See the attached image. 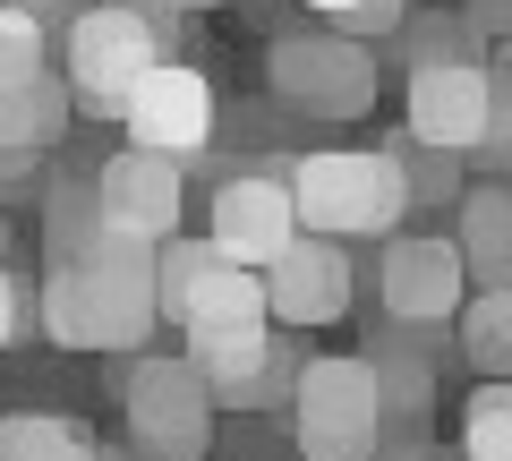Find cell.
<instances>
[{
    "label": "cell",
    "instance_id": "obj_1",
    "mask_svg": "<svg viewBox=\"0 0 512 461\" xmlns=\"http://www.w3.org/2000/svg\"><path fill=\"white\" fill-rule=\"evenodd\" d=\"M282 180H291L299 231H316V240H402L410 180L393 146H316Z\"/></svg>",
    "mask_w": 512,
    "mask_h": 461
},
{
    "label": "cell",
    "instance_id": "obj_2",
    "mask_svg": "<svg viewBox=\"0 0 512 461\" xmlns=\"http://www.w3.org/2000/svg\"><path fill=\"white\" fill-rule=\"evenodd\" d=\"M171 60V26L146 0H94L60 26V77H69L77 111H103V120H128L137 86Z\"/></svg>",
    "mask_w": 512,
    "mask_h": 461
},
{
    "label": "cell",
    "instance_id": "obj_3",
    "mask_svg": "<svg viewBox=\"0 0 512 461\" xmlns=\"http://www.w3.org/2000/svg\"><path fill=\"white\" fill-rule=\"evenodd\" d=\"M402 137L436 154H478L495 120V69L461 43V26H427L419 35V60H410V86H402Z\"/></svg>",
    "mask_w": 512,
    "mask_h": 461
},
{
    "label": "cell",
    "instance_id": "obj_4",
    "mask_svg": "<svg viewBox=\"0 0 512 461\" xmlns=\"http://www.w3.org/2000/svg\"><path fill=\"white\" fill-rule=\"evenodd\" d=\"M291 436L308 461H384V436H393V419H384V385L367 359L350 351H325L299 368L291 385Z\"/></svg>",
    "mask_w": 512,
    "mask_h": 461
},
{
    "label": "cell",
    "instance_id": "obj_5",
    "mask_svg": "<svg viewBox=\"0 0 512 461\" xmlns=\"http://www.w3.org/2000/svg\"><path fill=\"white\" fill-rule=\"evenodd\" d=\"M35 325L60 351H146L163 325V299L154 282H94L86 265H43Z\"/></svg>",
    "mask_w": 512,
    "mask_h": 461
},
{
    "label": "cell",
    "instance_id": "obj_6",
    "mask_svg": "<svg viewBox=\"0 0 512 461\" xmlns=\"http://www.w3.org/2000/svg\"><path fill=\"white\" fill-rule=\"evenodd\" d=\"M154 299H163V325H180V333L274 325V308H265V274H248L239 257H222L214 240H171L163 265H154Z\"/></svg>",
    "mask_w": 512,
    "mask_h": 461
},
{
    "label": "cell",
    "instance_id": "obj_7",
    "mask_svg": "<svg viewBox=\"0 0 512 461\" xmlns=\"http://www.w3.org/2000/svg\"><path fill=\"white\" fill-rule=\"evenodd\" d=\"M265 77L308 120H367L376 111V52L350 35H282L265 52Z\"/></svg>",
    "mask_w": 512,
    "mask_h": 461
},
{
    "label": "cell",
    "instance_id": "obj_8",
    "mask_svg": "<svg viewBox=\"0 0 512 461\" xmlns=\"http://www.w3.org/2000/svg\"><path fill=\"white\" fill-rule=\"evenodd\" d=\"M128 436H137V453L154 461H205V444H214V393H205V376L188 368V359H137L128 368Z\"/></svg>",
    "mask_w": 512,
    "mask_h": 461
},
{
    "label": "cell",
    "instance_id": "obj_9",
    "mask_svg": "<svg viewBox=\"0 0 512 461\" xmlns=\"http://www.w3.org/2000/svg\"><path fill=\"white\" fill-rule=\"evenodd\" d=\"M376 299L393 316V333H444L470 308V265H461L453 240H384Z\"/></svg>",
    "mask_w": 512,
    "mask_h": 461
},
{
    "label": "cell",
    "instance_id": "obj_10",
    "mask_svg": "<svg viewBox=\"0 0 512 461\" xmlns=\"http://www.w3.org/2000/svg\"><path fill=\"white\" fill-rule=\"evenodd\" d=\"M205 214H214L205 240H214L222 257H239L248 274H265V265L299 240V205H291V180H282V171H231Z\"/></svg>",
    "mask_w": 512,
    "mask_h": 461
},
{
    "label": "cell",
    "instance_id": "obj_11",
    "mask_svg": "<svg viewBox=\"0 0 512 461\" xmlns=\"http://www.w3.org/2000/svg\"><path fill=\"white\" fill-rule=\"evenodd\" d=\"M128 146L163 154V163H197L205 146H214V86H205V69H188V60H163V69L137 86V103H128Z\"/></svg>",
    "mask_w": 512,
    "mask_h": 461
},
{
    "label": "cell",
    "instance_id": "obj_12",
    "mask_svg": "<svg viewBox=\"0 0 512 461\" xmlns=\"http://www.w3.org/2000/svg\"><path fill=\"white\" fill-rule=\"evenodd\" d=\"M350 299H359V274H350L342 240L299 231V240L265 265V308H274V325H342Z\"/></svg>",
    "mask_w": 512,
    "mask_h": 461
},
{
    "label": "cell",
    "instance_id": "obj_13",
    "mask_svg": "<svg viewBox=\"0 0 512 461\" xmlns=\"http://www.w3.org/2000/svg\"><path fill=\"white\" fill-rule=\"evenodd\" d=\"M94 205H103L111 231H137V240L171 248L180 240V205H188L180 163H163V154H146V146H120L103 171H94Z\"/></svg>",
    "mask_w": 512,
    "mask_h": 461
},
{
    "label": "cell",
    "instance_id": "obj_14",
    "mask_svg": "<svg viewBox=\"0 0 512 461\" xmlns=\"http://www.w3.org/2000/svg\"><path fill=\"white\" fill-rule=\"evenodd\" d=\"M188 368L205 376V393L214 402H239L248 410L256 393H274V385H299V368H282V342L274 325H231V333H188Z\"/></svg>",
    "mask_w": 512,
    "mask_h": 461
},
{
    "label": "cell",
    "instance_id": "obj_15",
    "mask_svg": "<svg viewBox=\"0 0 512 461\" xmlns=\"http://www.w3.org/2000/svg\"><path fill=\"white\" fill-rule=\"evenodd\" d=\"M367 368H376V385H384V419H393L384 461L419 453V444H427V410H436V368H427V342H410V333H384L376 351H367Z\"/></svg>",
    "mask_w": 512,
    "mask_h": 461
},
{
    "label": "cell",
    "instance_id": "obj_16",
    "mask_svg": "<svg viewBox=\"0 0 512 461\" xmlns=\"http://www.w3.org/2000/svg\"><path fill=\"white\" fill-rule=\"evenodd\" d=\"M470 291H512V180H487L461 197V231H453Z\"/></svg>",
    "mask_w": 512,
    "mask_h": 461
},
{
    "label": "cell",
    "instance_id": "obj_17",
    "mask_svg": "<svg viewBox=\"0 0 512 461\" xmlns=\"http://www.w3.org/2000/svg\"><path fill=\"white\" fill-rule=\"evenodd\" d=\"M69 111H77V94H69V77H35V86H9L0 94V154H26L35 163L43 146H60L69 137Z\"/></svg>",
    "mask_w": 512,
    "mask_h": 461
},
{
    "label": "cell",
    "instance_id": "obj_18",
    "mask_svg": "<svg viewBox=\"0 0 512 461\" xmlns=\"http://www.w3.org/2000/svg\"><path fill=\"white\" fill-rule=\"evenodd\" d=\"M453 333H461V351H470V368L487 385H512V291H470Z\"/></svg>",
    "mask_w": 512,
    "mask_h": 461
},
{
    "label": "cell",
    "instance_id": "obj_19",
    "mask_svg": "<svg viewBox=\"0 0 512 461\" xmlns=\"http://www.w3.org/2000/svg\"><path fill=\"white\" fill-rule=\"evenodd\" d=\"M0 461H103V453H94V436L77 419L18 410V419H0Z\"/></svg>",
    "mask_w": 512,
    "mask_h": 461
},
{
    "label": "cell",
    "instance_id": "obj_20",
    "mask_svg": "<svg viewBox=\"0 0 512 461\" xmlns=\"http://www.w3.org/2000/svg\"><path fill=\"white\" fill-rule=\"evenodd\" d=\"M461 461H512V385H478L461 402Z\"/></svg>",
    "mask_w": 512,
    "mask_h": 461
},
{
    "label": "cell",
    "instance_id": "obj_21",
    "mask_svg": "<svg viewBox=\"0 0 512 461\" xmlns=\"http://www.w3.org/2000/svg\"><path fill=\"white\" fill-rule=\"evenodd\" d=\"M393 146V163H402V180H410V205H461L470 188H461V154H436V146H419V137H384Z\"/></svg>",
    "mask_w": 512,
    "mask_h": 461
},
{
    "label": "cell",
    "instance_id": "obj_22",
    "mask_svg": "<svg viewBox=\"0 0 512 461\" xmlns=\"http://www.w3.org/2000/svg\"><path fill=\"white\" fill-rule=\"evenodd\" d=\"M52 77V26L26 18V9H0V94Z\"/></svg>",
    "mask_w": 512,
    "mask_h": 461
},
{
    "label": "cell",
    "instance_id": "obj_23",
    "mask_svg": "<svg viewBox=\"0 0 512 461\" xmlns=\"http://www.w3.org/2000/svg\"><path fill=\"white\" fill-rule=\"evenodd\" d=\"M316 18H325V35H393V26L410 18V0H308Z\"/></svg>",
    "mask_w": 512,
    "mask_h": 461
},
{
    "label": "cell",
    "instance_id": "obj_24",
    "mask_svg": "<svg viewBox=\"0 0 512 461\" xmlns=\"http://www.w3.org/2000/svg\"><path fill=\"white\" fill-rule=\"evenodd\" d=\"M470 163H487L495 180H512V86H495V120H487V137H478Z\"/></svg>",
    "mask_w": 512,
    "mask_h": 461
},
{
    "label": "cell",
    "instance_id": "obj_25",
    "mask_svg": "<svg viewBox=\"0 0 512 461\" xmlns=\"http://www.w3.org/2000/svg\"><path fill=\"white\" fill-rule=\"evenodd\" d=\"M18 325H26V291H18V274L0 265V351L18 342Z\"/></svg>",
    "mask_w": 512,
    "mask_h": 461
},
{
    "label": "cell",
    "instance_id": "obj_26",
    "mask_svg": "<svg viewBox=\"0 0 512 461\" xmlns=\"http://www.w3.org/2000/svg\"><path fill=\"white\" fill-rule=\"evenodd\" d=\"M470 35H495V43H512V0H470Z\"/></svg>",
    "mask_w": 512,
    "mask_h": 461
},
{
    "label": "cell",
    "instance_id": "obj_27",
    "mask_svg": "<svg viewBox=\"0 0 512 461\" xmlns=\"http://www.w3.org/2000/svg\"><path fill=\"white\" fill-rule=\"evenodd\" d=\"M0 9H26V18H43V26H69L77 18L69 0H0Z\"/></svg>",
    "mask_w": 512,
    "mask_h": 461
},
{
    "label": "cell",
    "instance_id": "obj_28",
    "mask_svg": "<svg viewBox=\"0 0 512 461\" xmlns=\"http://www.w3.org/2000/svg\"><path fill=\"white\" fill-rule=\"evenodd\" d=\"M495 86H512V43H495Z\"/></svg>",
    "mask_w": 512,
    "mask_h": 461
},
{
    "label": "cell",
    "instance_id": "obj_29",
    "mask_svg": "<svg viewBox=\"0 0 512 461\" xmlns=\"http://www.w3.org/2000/svg\"><path fill=\"white\" fill-rule=\"evenodd\" d=\"M146 9H222V0H146Z\"/></svg>",
    "mask_w": 512,
    "mask_h": 461
},
{
    "label": "cell",
    "instance_id": "obj_30",
    "mask_svg": "<svg viewBox=\"0 0 512 461\" xmlns=\"http://www.w3.org/2000/svg\"><path fill=\"white\" fill-rule=\"evenodd\" d=\"M9 257H18V240H9V222H0V265H9Z\"/></svg>",
    "mask_w": 512,
    "mask_h": 461
}]
</instances>
